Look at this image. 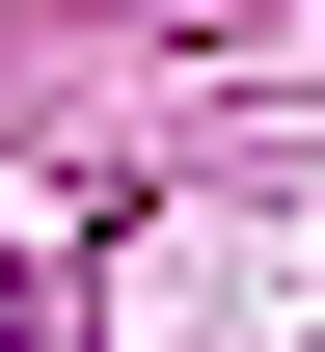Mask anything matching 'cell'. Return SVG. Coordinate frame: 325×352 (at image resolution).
I'll return each mask as SVG.
<instances>
[{
	"mask_svg": "<svg viewBox=\"0 0 325 352\" xmlns=\"http://www.w3.org/2000/svg\"><path fill=\"white\" fill-rule=\"evenodd\" d=\"M0 352H27V325H0Z\"/></svg>",
	"mask_w": 325,
	"mask_h": 352,
	"instance_id": "1",
	"label": "cell"
}]
</instances>
